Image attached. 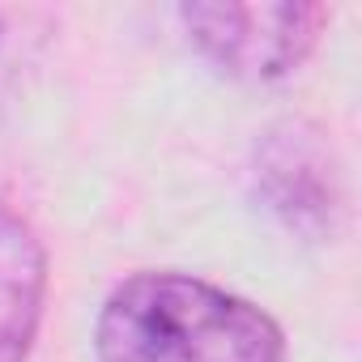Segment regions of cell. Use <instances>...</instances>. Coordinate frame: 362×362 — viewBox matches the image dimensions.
<instances>
[{
	"label": "cell",
	"mask_w": 362,
	"mask_h": 362,
	"mask_svg": "<svg viewBox=\"0 0 362 362\" xmlns=\"http://www.w3.org/2000/svg\"><path fill=\"white\" fill-rule=\"evenodd\" d=\"M98 362H290L281 324L205 281L175 269L124 277L94 324Z\"/></svg>",
	"instance_id": "1"
},
{
	"label": "cell",
	"mask_w": 362,
	"mask_h": 362,
	"mask_svg": "<svg viewBox=\"0 0 362 362\" xmlns=\"http://www.w3.org/2000/svg\"><path fill=\"white\" fill-rule=\"evenodd\" d=\"M188 43L226 77L247 86L298 73L328 26V9L311 0H252V5H179Z\"/></svg>",
	"instance_id": "2"
},
{
	"label": "cell",
	"mask_w": 362,
	"mask_h": 362,
	"mask_svg": "<svg viewBox=\"0 0 362 362\" xmlns=\"http://www.w3.org/2000/svg\"><path fill=\"white\" fill-rule=\"evenodd\" d=\"M256 192L260 205L294 235L324 239L345 209L341 166L328 136L307 119L273 124L256 145Z\"/></svg>",
	"instance_id": "3"
},
{
	"label": "cell",
	"mask_w": 362,
	"mask_h": 362,
	"mask_svg": "<svg viewBox=\"0 0 362 362\" xmlns=\"http://www.w3.org/2000/svg\"><path fill=\"white\" fill-rule=\"evenodd\" d=\"M47 303V247L39 230L0 205V362H26Z\"/></svg>",
	"instance_id": "4"
},
{
	"label": "cell",
	"mask_w": 362,
	"mask_h": 362,
	"mask_svg": "<svg viewBox=\"0 0 362 362\" xmlns=\"http://www.w3.org/2000/svg\"><path fill=\"white\" fill-rule=\"evenodd\" d=\"M35 22H43V13H35V9H0V77L18 73V64H26V56L43 39V30H35Z\"/></svg>",
	"instance_id": "5"
}]
</instances>
